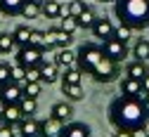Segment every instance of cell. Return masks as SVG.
I'll use <instances>...</instances> for the list:
<instances>
[{
  "mask_svg": "<svg viewBox=\"0 0 149 137\" xmlns=\"http://www.w3.org/2000/svg\"><path fill=\"white\" fill-rule=\"evenodd\" d=\"M81 81H83V71L78 66L66 69L64 76H62V83H66V85H81Z\"/></svg>",
  "mask_w": 149,
  "mask_h": 137,
  "instance_id": "22",
  "label": "cell"
},
{
  "mask_svg": "<svg viewBox=\"0 0 149 137\" xmlns=\"http://www.w3.org/2000/svg\"><path fill=\"white\" fill-rule=\"evenodd\" d=\"M102 52L109 57V59H114V62L121 64L128 57V45L123 40H118V38H109V40H102Z\"/></svg>",
  "mask_w": 149,
  "mask_h": 137,
  "instance_id": "6",
  "label": "cell"
},
{
  "mask_svg": "<svg viewBox=\"0 0 149 137\" xmlns=\"http://www.w3.org/2000/svg\"><path fill=\"white\" fill-rule=\"evenodd\" d=\"M10 81H12V66L0 62V88H3V85H7Z\"/></svg>",
  "mask_w": 149,
  "mask_h": 137,
  "instance_id": "31",
  "label": "cell"
},
{
  "mask_svg": "<svg viewBox=\"0 0 149 137\" xmlns=\"http://www.w3.org/2000/svg\"><path fill=\"white\" fill-rule=\"evenodd\" d=\"M147 73H149V71H147V64H144V62H140V59L130 62V64L125 66V76H130V78H137V81H142V78H144Z\"/></svg>",
  "mask_w": 149,
  "mask_h": 137,
  "instance_id": "19",
  "label": "cell"
},
{
  "mask_svg": "<svg viewBox=\"0 0 149 137\" xmlns=\"http://www.w3.org/2000/svg\"><path fill=\"white\" fill-rule=\"evenodd\" d=\"M71 33H66V31H62V29H52V31H45V43H43V47L45 50H64V47H69L71 45Z\"/></svg>",
  "mask_w": 149,
  "mask_h": 137,
  "instance_id": "5",
  "label": "cell"
},
{
  "mask_svg": "<svg viewBox=\"0 0 149 137\" xmlns=\"http://www.w3.org/2000/svg\"><path fill=\"white\" fill-rule=\"evenodd\" d=\"M133 137H149V135H147V128H137V130H133Z\"/></svg>",
  "mask_w": 149,
  "mask_h": 137,
  "instance_id": "38",
  "label": "cell"
},
{
  "mask_svg": "<svg viewBox=\"0 0 149 137\" xmlns=\"http://www.w3.org/2000/svg\"><path fill=\"white\" fill-rule=\"evenodd\" d=\"M12 81H14V83H19V81L24 83V81H26V69H24V66H19V64L12 66Z\"/></svg>",
  "mask_w": 149,
  "mask_h": 137,
  "instance_id": "32",
  "label": "cell"
},
{
  "mask_svg": "<svg viewBox=\"0 0 149 137\" xmlns=\"http://www.w3.org/2000/svg\"><path fill=\"white\" fill-rule=\"evenodd\" d=\"M24 97H33V99H38V95H40V90H43V83H24Z\"/></svg>",
  "mask_w": 149,
  "mask_h": 137,
  "instance_id": "29",
  "label": "cell"
},
{
  "mask_svg": "<svg viewBox=\"0 0 149 137\" xmlns=\"http://www.w3.org/2000/svg\"><path fill=\"white\" fill-rule=\"evenodd\" d=\"M45 54L47 50L40 47V45H26V47H19L17 50V64L24 66V69H36L45 62Z\"/></svg>",
  "mask_w": 149,
  "mask_h": 137,
  "instance_id": "4",
  "label": "cell"
},
{
  "mask_svg": "<svg viewBox=\"0 0 149 137\" xmlns=\"http://www.w3.org/2000/svg\"><path fill=\"white\" fill-rule=\"evenodd\" d=\"M0 116H3V121H5L7 125H19V123L24 121V113H22L19 104H7V106H3Z\"/></svg>",
  "mask_w": 149,
  "mask_h": 137,
  "instance_id": "12",
  "label": "cell"
},
{
  "mask_svg": "<svg viewBox=\"0 0 149 137\" xmlns=\"http://www.w3.org/2000/svg\"><path fill=\"white\" fill-rule=\"evenodd\" d=\"M17 132H14V125H7V123H3L0 125V137H14Z\"/></svg>",
  "mask_w": 149,
  "mask_h": 137,
  "instance_id": "36",
  "label": "cell"
},
{
  "mask_svg": "<svg viewBox=\"0 0 149 137\" xmlns=\"http://www.w3.org/2000/svg\"><path fill=\"white\" fill-rule=\"evenodd\" d=\"M24 5H26V0H0V12L5 17H17V14H22Z\"/></svg>",
  "mask_w": 149,
  "mask_h": 137,
  "instance_id": "15",
  "label": "cell"
},
{
  "mask_svg": "<svg viewBox=\"0 0 149 137\" xmlns=\"http://www.w3.org/2000/svg\"><path fill=\"white\" fill-rule=\"evenodd\" d=\"M40 137H43V135H40Z\"/></svg>",
  "mask_w": 149,
  "mask_h": 137,
  "instance_id": "45",
  "label": "cell"
},
{
  "mask_svg": "<svg viewBox=\"0 0 149 137\" xmlns=\"http://www.w3.org/2000/svg\"><path fill=\"white\" fill-rule=\"evenodd\" d=\"M38 14H40V5L29 3V0H26V5H24V10H22V14H19V17H24V19H36Z\"/></svg>",
  "mask_w": 149,
  "mask_h": 137,
  "instance_id": "30",
  "label": "cell"
},
{
  "mask_svg": "<svg viewBox=\"0 0 149 137\" xmlns=\"http://www.w3.org/2000/svg\"><path fill=\"white\" fill-rule=\"evenodd\" d=\"M64 123L62 121H57V118H52V116H50V118L47 121H43L40 123V135L43 137H62L64 135Z\"/></svg>",
  "mask_w": 149,
  "mask_h": 137,
  "instance_id": "9",
  "label": "cell"
},
{
  "mask_svg": "<svg viewBox=\"0 0 149 137\" xmlns=\"http://www.w3.org/2000/svg\"><path fill=\"white\" fill-rule=\"evenodd\" d=\"M140 99H142V104L149 109V92H142V95H140Z\"/></svg>",
  "mask_w": 149,
  "mask_h": 137,
  "instance_id": "39",
  "label": "cell"
},
{
  "mask_svg": "<svg viewBox=\"0 0 149 137\" xmlns=\"http://www.w3.org/2000/svg\"><path fill=\"white\" fill-rule=\"evenodd\" d=\"M17 132H19L22 137H40V123L36 121L33 116H31V118H24L19 123V130H17Z\"/></svg>",
  "mask_w": 149,
  "mask_h": 137,
  "instance_id": "14",
  "label": "cell"
},
{
  "mask_svg": "<svg viewBox=\"0 0 149 137\" xmlns=\"http://www.w3.org/2000/svg\"><path fill=\"white\" fill-rule=\"evenodd\" d=\"M71 113H73V106L69 102H57V104L52 106V118H57L62 123H66L71 118Z\"/></svg>",
  "mask_w": 149,
  "mask_h": 137,
  "instance_id": "16",
  "label": "cell"
},
{
  "mask_svg": "<svg viewBox=\"0 0 149 137\" xmlns=\"http://www.w3.org/2000/svg\"><path fill=\"white\" fill-rule=\"evenodd\" d=\"M59 29L66 31V33H73L76 29H81V26H78V19L76 17H62L59 19Z\"/></svg>",
  "mask_w": 149,
  "mask_h": 137,
  "instance_id": "28",
  "label": "cell"
},
{
  "mask_svg": "<svg viewBox=\"0 0 149 137\" xmlns=\"http://www.w3.org/2000/svg\"><path fill=\"white\" fill-rule=\"evenodd\" d=\"M62 92L66 95V99H71V102L83 99V88L81 85H66V83H62Z\"/></svg>",
  "mask_w": 149,
  "mask_h": 137,
  "instance_id": "26",
  "label": "cell"
},
{
  "mask_svg": "<svg viewBox=\"0 0 149 137\" xmlns=\"http://www.w3.org/2000/svg\"><path fill=\"white\" fill-rule=\"evenodd\" d=\"M22 97H24V90L19 88V83H14V81H10L7 85L0 88V104H3V106H7V104H19Z\"/></svg>",
  "mask_w": 149,
  "mask_h": 137,
  "instance_id": "7",
  "label": "cell"
},
{
  "mask_svg": "<svg viewBox=\"0 0 149 137\" xmlns=\"http://www.w3.org/2000/svg\"><path fill=\"white\" fill-rule=\"evenodd\" d=\"M144 90H142V81H137V78H130L125 76L121 81V95L123 97H140Z\"/></svg>",
  "mask_w": 149,
  "mask_h": 137,
  "instance_id": "10",
  "label": "cell"
},
{
  "mask_svg": "<svg viewBox=\"0 0 149 137\" xmlns=\"http://www.w3.org/2000/svg\"><path fill=\"white\" fill-rule=\"evenodd\" d=\"M114 137H133V130H116Z\"/></svg>",
  "mask_w": 149,
  "mask_h": 137,
  "instance_id": "37",
  "label": "cell"
},
{
  "mask_svg": "<svg viewBox=\"0 0 149 137\" xmlns=\"http://www.w3.org/2000/svg\"><path fill=\"white\" fill-rule=\"evenodd\" d=\"M38 69H40V81L47 83V85H52L59 78V66L54 64V62H43Z\"/></svg>",
  "mask_w": 149,
  "mask_h": 137,
  "instance_id": "13",
  "label": "cell"
},
{
  "mask_svg": "<svg viewBox=\"0 0 149 137\" xmlns=\"http://www.w3.org/2000/svg\"><path fill=\"white\" fill-rule=\"evenodd\" d=\"M109 121L116 125V130H137L147 128L149 109L142 104L140 97H118L109 106Z\"/></svg>",
  "mask_w": 149,
  "mask_h": 137,
  "instance_id": "2",
  "label": "cell"
},
{
  "mask_svg": "<svg viewBox=\"0 0 149 137\" xmlns=\"http://www.w3.org/2000/svg\"><path fill=\"white\" fill-rule=\"evenodd\" d=\"M12 35H14V43L19 45V47H26V45H31L33 29H29V26H17V29L12 31Z\"/></svg>",
  "mask_w": 149,
  "mask_h": 137,
  "instance_id": "18",
  "label": "cell"
},
{
  "mask_svg": "<svg viewBox=\"0 0 149 137\" xmlns=\"http://www.w3.org/2000/svg\"><path fill=\"white\" fill-rule=\"evenodd\" d=\"M40 14H45L47 19H59L62 17V3L59 0H45L40 5Z\"/></svg>",
  "mask_w": 149,
  "mask_h": 137,
  "instance_id": "17",
  "label": "cell"
},
{
  "mask_svg": "<svg viewBox=\"0 0 149 137\" xmlns=\"http://www.w3.org/2000/svg\"><path fill=\"white\" fill-rule=\"evenodd\" d=\"M76 19H78V26H81V29H92V24L97 22V17H95V12H92V7H85Z\"/></svg>",
  "mask_w": 149,
  "mask_h": 137,
  "instance_id": "25",
  "label": "cell"
},
{
  "mask_svg": "<svg viewBox=\"0 0 149 137\" xmlns=\"http://www.w3.org/2000/svg\"><path fill=\"white\" fill-rule=\"evenodd\" d=\"M59 3H62V0H59Z\"/></svg>",
  "mask_w": 149,
  "mask_h": 137,
  "instance_id": "44",
  "label": "cell"
},
{
  "mask_svg": "<svg viewBox=\"0 0 149 137\" xmlns=\"http://www.w3.org/2000/svg\"><path fill=\"white\" fill-rule=\"evenodd\" d=\"M14 47H17L14 35L12 33H0V54H10Z\"/></svg>",
  "mask_w": 149,
  "mask_h": 137,
  "instance_id": "27",
  "label": "cell"
},
{
  "mask_svg": "<svg viewBox=\"0 0 149 137\" xmlns=\"http://www.w3.org/2000/svg\"><path fill=\"white\" fill-rule=\"evenodd\" d=\"M76 62H78V54L76 52H71L69 47H64V50H59L57 54H54V64H57L59 69H73L76 66Z\"/></svg>",
  "mask_w": 149,
  "mask_h": 137,
  "instance_id": "11",
  "label": "cell"
},
{
  "mask_svg": "<svg viewBox=\"0 0 149 137\" xmlns=\"http://www.w3.org/2000/svg\"><path fill=\"white\" fill-rule=\"evenodd\" d=\"M29 3H36V5H43L45 0H29Z\"/></svg>",
  "mask_w": 149,
  "mask_h": 137,
  "instance_id": "41",
  "label": "cell"
},
{
  "mask_svg": "<svg viewBox=\"0 0 149 137\" xmlns=\"http://www.w3.org/2000/svg\"><path fill=\"white\" fill-rule=\"evenodd\" d=\"M142 90H144V92H149V73L142 78Z\"/></svg>",
  "mask_w": 149,
  "mask_h": 137,
  "instance_id": "40",
  "label": "cell"
},
{
  "mask_svg": "<svg viewBox=\"0 0 149 137\" xmlns=\"http://www.w3.org/2000/svg\"><path fill=\"white\" fill-rule=\"evenodd\" d=\"M45 43V31H38V29H33V35H31V45H40L43 47Z\"/></svg>",
  "mask_w": 149,
  "mask_h": 137,
  "instance_id": "35",
  "label": "cell"
},
{
  "mask_svg": "<svg viewBox=\"0 0 149 137\" xmlns=\"http://www.w3.org/2000/svg\"><path fill=\"white\" fill-rule=\"evenodd\" d=\"M26 81H29V83H43V81H40V69H38V66H36V69H26ZM26 81H24V83H26Z\"/></svg>",
  "mask_w": 149,
  "mask_h": 137,
  "instance_id": "34",
  "label": "cell"
},
{
  "mask_svg": "<svg viewBox=\"0 0 149 137\" xmlns=\"http://www.w3.org/2000/svg\"><path fill=\"white\" fill-rule=\"evenodd\" d=\"M102 3H111V0H102Z\"/></svg>",
  "mask_w": 149,
  "mask_h": 137,
  "instance_id": "43",
  "label": "cell"
},
{
  "mask_svg": "<svg viewBox=\"0 0 149 137\" xmlns=\"http://www.w3.org/2000/svg\"><path fill=\"white\" fill-rule=\"evenodd\" d=\"M133 54L137 57L140 62H149V40H147V38H140V40L135 43Z\"/></svg>",
  "mask_w": 149,
  "mask_h": 137,
  "instance_id": "24",
  "label": "cell"
},
{
  "mask_svg": "<svg viewBox=\"0 0 149 137\" xmlns=\"http://www.w3.org/2000/svg\"><path fill=\"white\" fill-rule=\"evenodd\" d=\"M116 17L133 31L149 26V0H116Z\"/></svg>",
  "mask_w": 149,
  "mask_h": 137,
  "instance_id": "3",
  "label": "cell"
},
{
  "mask_svg": "<svg viewBox=\"0 0 149 137\" xmlns=\"http://www.w3.org/2000/svg\"><path fill=\"white\" fill-rule=\"evenodd\" d=\"M19 109H22V113H24V118H31V116L38 111V99H33V97H22Z\"/></svg>",
  "mask_w": 149,
  "mask_h": 137,
  "instance_id": "23",
  "label": "cell"
},
{
  "mask_svg": "<svg viewBox=\"0 0 149 137\" xmlns=\"http://www.w3.org/2000/svg\"><path fill=\"white\" fill-rule=\"evenodd\" d=\"M130 33H133V29H128V26H118L116 29V33H114V38H118V40H123V43H128V38H130Z\"/></svg>",
  "mask_w": 149,
  "mask_h": 137,
  "instance_id": "33",
  "label": "cell"
},
{
  "mask_svg": "<svg viewBox=\"0 0 149 137\" xmlns=\"http://www.w3.org/2000/svg\"><path fill=\"white\" fill-rule=\"evenodd\" d=\"M62 137H90V128L85 123H69Z\"/></svg>",
  "mask_w": 149,
  "mask_h": 137,
  "instance_id": "20",
  "label": "cell"
},
{
  "mask_svg": "<svg viewBox=\"0 0 149 137\" xmlns=\"http://www.w3.org/2000/svg\"><path fill=\"white\" fill-rule=\"evenodd\" d=\"M0 125H3V116H0Z\"/></svg>",
  "mask_w": 149,
  "mask_h": 137,
  "instance_id": "42",
  "label": "cell"
},
{
  "mask_svg": "<svg viewBox=\"0 0 149 137\" xmlns=\"http://www.w3.org/2000/svg\"><path fill=\"white\" fill-rule=\"evenodd\" d=\"M78 54V69L88 76H92L97 83H111L121 76V66L118 62L109 59V57L102 52L100 45H81V50L76 52Z\"/></svg>",
  "mask_w": 149,
  "mask_h": 137,
  "instance_id": "1",
  "label": "cell"
},
{
  "mask_svg": "<svg viewBox=\"0 0 149 137\" xmlns=\"http://www.w3.org/2000/svg\"><path fill=\"white\" fill-rule=\"evenodd\" d=\"M83 10H85V3H83V0H69L66 5L62 3V17H78Z\"/></svg>",
  "mask_w": 149,
  "mask_h": 137,
  "instance_id": "21",
  "label": "cell"
},
{
  "mask_svg": "<svg viewBox=\"0 0 149 137\" xmlns=\"http://www.w3.org/2000/svg\"><path fill=\"white\" fill-rule=\"evenodd\" d=\"M92 35L95 38H100V40H109V38H114V33H116V26L109 22V19H97L95 24H92Z\"/></svg>",
  "mask_w": 149,
  "mask_h": 137,
  "instance_id": "8",
  "label": "cell"
}]
</instances>
